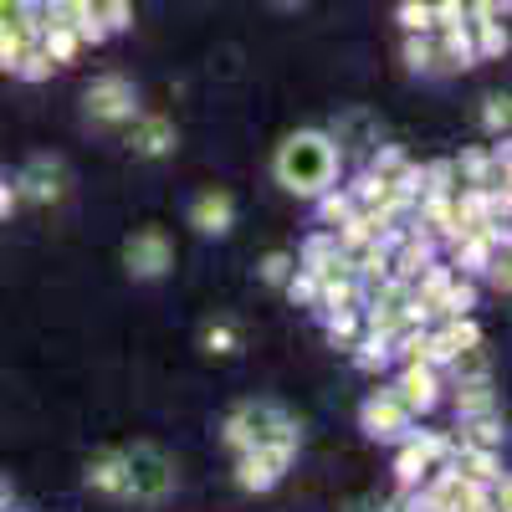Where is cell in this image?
I'll return each mask as SVG.
<instances>
[{
	"mask_svg": "<svg viewBox=\"0 0 512 512\" xmlns=\"http://www.w3.org/2000/svg\"><path fill=\"white\" fill-rule=\"evenodd\" d=\"M328 164H333V154H328L323 139H292L287 154H282V180L287 185H323Z\"/></svg>",
	"mask_w": 512,
	"mask_h": 512,
	"instance_id": "6da1fadb",
	"label": "cell"
},
{
	"mask_svg": "<svg viewBox=\"0 0 512 512\" xmlns=\"http://www.w3.org/2000/svg\"><path fill=\"white\" fill-rule=\"evenodd\" d=\"M128 477H134L139 492H159V487L169 482V477H164V461H159L154 451H139V456H134V472H128Z\"/></svg>",
	"mask_w": 512,
	"mask_h": 512,
	"instance_id": "7a4b0ae2",
	"label": "cell"
}]
</instances>
